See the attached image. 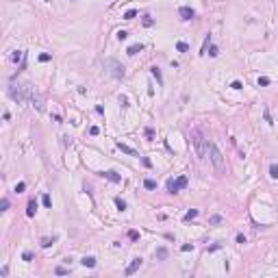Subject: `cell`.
Wrapping results in <instances>:
<instances>
[{
    "instance_id": "cell-44",
    "label": "cell",
    "mask_w": 278,
    "mask_h": 278,
    "mask_svg": "<svg viewBox=\"0 0 278 278\" xmlns=\"http://www.w3.org/2000/svg\"><path fill=\"white\" fill-rule=\"evenodd\" d=\"M219 248H222V243H215V246L209 248V252H215V250H219Z\"/></svg>"
},
{
    "instance_id": "cell-25",
    "label": "cell",
    "mask_w": 278,
    "mask_h": 278,
    "mask_svg": "<svg viewBox=\"0 0 278 278\" xmlns=\"http://www.w3.org/2000/svg\"><path fill=\"white\" fill-rule=\"evenodd\" d=\"M176 50H178V52H187V50H189V46H187L185 41H178V44H176Z\"/></svg>"
},
{
    "instance_id": "cell-9",
    "label": "cell",
    "mask_w": 278,
    "mask_h": 278,
    "mask_svg": "<svg viewBox=\"0 0 278 278\" xmlns=\"http://www.w3.org/2000/svg\"><path fill=\"white\" fill-rule=\"evenodd\" d=\"M35 213H37V200L33 198V200H29V207H26V215H29V217H33Z\"/></svg>"
},
{
    "instance_id": "cell-30",
    "label": "cell",
    "mask_w": 278,
    "mask_h": 278,
    "mask_svg": "<svg viewBox=\"0 0 278 278\" xmlns=\"http://www.w3.org/2000/svg\"><path fill=\"white\" fill-rule=\"evenodd\" d=\"M50 59H52V55H48V52H41V55H39V61H41V63H48Z\"/></svg>"
},
{
    "instance_id": "cell-33",
    "label": "cell",
    "mask_w": 278,
    "mask_h": 278,
    "mask_svg": "<svg viewBox=\"0 0 278 278\" xmlns=\"http://www.w3.org/2000/svg\"><path fill=\"white\" fill-rule=\"evenodd\" d=\"M128 239H131V241H137V239H139V233H137V230H128Z\"/></svg>"
},
{
    "instance_id": "cell-6",
    "label": "cell",
    "mask_w": 278,
    "mask_h": 278,
    "mask_svg": "<svg viewBox=\"0 0 278 278\" xmlns=\"http://www.w3.org/2000/svg\"><path fill=\"white\" fill-rule=\"evenodd\" d=\"M100 176L102 178H107V181H111V183H122V176L115 172V169H107V172H100Z\"/></svg>"
},
{
    "instance_id": "cell-7",
    "label": "cell",
    "mask_w": 278,
    "mask_h": 278,
    "mask_svg": "<svg viewBox=\"0 0 278 278\" xmlns=\"http://www.w3.org/2000/svg\"><path fill=\"white\" fill-rule=\"evenodd\" d=\"M178 15H181L183 20H193V17H196V11H193L191 7H181V9H178Z\"/></svg>"
},
{
    "instance_id": "cell-29",
    "label": "cell",
    "mask_w": 278,
    "mask_h": 278,
    "mask_svg": "<svg viewBox=\"0 0 278 278\" xmlns=\"http://www.w3.org/2000/svg\"><path fill=\"white\" fill-rule=\"evenodd\" d=\"M0 211H9V200H7V198L0 200Z\"/></svg>"
},
{
    "instance_id": "cell-38",
    "label": "cell",
    "mask_w": 278,
    "mask_h": 278,
    "mask_svg": "<svg viewBox=\"0 0 278 278\" xmlns=\"http://www.w3.org/2000/svg\"><path fill=\"white\" fill-rule=\"evenodd\" d=\"M141 163H143L146 167H152V161H150L148 157H141Z\"/></svg>"
},
{
    "instance_id": "cell-39",
    "label": "cell",
    "mask_w": 278,
    "mask_h": 278,
    "mask_svg": "<svg viewBox=\"0 0 278 278\" xmlns=\"http://www.w3.org/2000/svg\"><path fill=\"white\" fill-rule=\"evenodd\" d=\"M120 105H122V107H128V98H126V96H120Z\"/></svg>"
},
{
    "instance_id": "cell-32",
    "label": "cell",
    "mask_w": 278,
    "mask_h": 278,
    "mask_svg": "<svg viewBox=\"0 0 278 278\" xmlns=\"http://www.w3.org/2000/svg\"><path fill=\"white\" fill-rule=\"evenodd\" d=\"M117 39L120 41H126V39H128V31H120L117 33Z\"/></svg>"
},
{
    "instance_id": "cell-28",
    "label": "cell",
    "mask_w": 278,
    "mask_h": 278,
    "mask_svg": "<svg viewBox=\"0 0 278 278\" xmlns=\"http://www.w3.org/2000/svg\"><path fill=\"white\" fill-rule=\"evenodd\" d=\"M26 191V183H17L15 185V193H24Z\"/></svg>"
},
{
    "instance_id": "cell-12",
    "label": "cell",
    "mask_w": 278,
    "mask_h": 278,
    "mask_svg": "<svg viewBox=\"0 0 278 278\" xmlns=\"http://www.w3.org/2000/svg\"><path fill=\"white\" fill-rule=\"evenodd\" d=\"M150 74H152V76L157 78L159 85H163V76H161V70H159V67H150Z\"/></svg>"
},
{
    "instance_id": "cell-23",
    "label": "cell",
    "mask_w": 278,
    "mask_h": 278,
    "mask_svg": "<svg viewBox=\"0 0 278 278\" xmlns=\"http://www.w3.org/2000/svg\"><path fill=\"white\" fill-rule=\"evenodd\" d=\"M135 17H137V11L135 9H128V11L124 13V20H135Z\"/></svg>"
},
{
    "instance_id": "cell-41",
    "label": "cell",
    "mask_w": 278,
    "mask_h": 278,
    "mask_svg": "<svg viewBox=\"0 0 278 278\" xmlns=\"http://www.w3.org/2000/svg\"><path fill=\"white\" fill-rule=\"evenodd\" d=\"M146 137L152 139V137H154V131H152V128H146Z\"/></svg>"
},
{
    "instance_id": "cell-34",
    "label": "cell",
    "mask_w": 278,
    "mask_h": 278,
    "mask_svg": "<svg viewBox=\"0 0 278 278\" xmlns=\"http://www.w3.org/2000/svg\"><path fill=\"white\" fill-rule=\"evenodd\" d=\"M55 274H57V276H65V274H70V272H67L65 267H61V265H59V267L55 269Z\"/></svg>"
},
{
    "instance_id": "cell-8",
    "label": "cell",
    "mask_w": 278,
    "mask_h": 278,
    "mask_svg": "<svg viewBox=\"0 0 278 278\" xmlns=\"http://www.w3.org/2000/svg\"><path fill=\"white\" fill-rule=\"evenodd\" d=\"M117 148L122 150V152H126V154H131V157H139V152H137V150H133L131 146H126V143H122V141H117Z\"/></svg>"
},
{
    "instance_id": "cell-14",
    "label": "cell",
    "mask_w": 278,
    "mask_h": 278,
    "mask_svg": "<svg viewBox=\"0 0 278 278\" xmlns=\"http://www.w3.org/2000/svg\"><path fill=\"white\" fill-rule=\"evenodd\" d=\"M85 267H96V257H83V261H81Z\"/></svg>"
},
{
    "instance_id": "cell-42",
    "label": "cell",
    "mask_w": 278,
    "mask_h": 278,
    "mask_svg": "<svg viewBox=\"0 0 278 278\" xmlns=\"http://www.w3.org/2000/svg\"><path fill=\"white\" fill-rule=\"evenodd\" d=\"M9 274V267L7 265H2V269H0V276H7Z\"/></svg>"
},
{
    "instance_id": "cell-15",
    "label": "cell",
    "mask_w": 278,
    "mask_h": 278,
    "mask_svg": "<svg viewBox=\"0 0 278 278\" xmlns=\"http://www.w3.org/2000/svg\"><path fill=\"white\" fill-rule=\"evenodd\" d=\"M176 185H178V189H185V187L189 185V181H187V176H178V178H176Z\"/></svg>"
},
{
    "instance_id": "cell-13",
    "label": "cell",
    "mask_w": 278,
    "mask_h": 278,
    "mask_svg": "<svg viewBox=\"0 0 278 278\" xmlns=\"http://www.w3.org/2000/svg\"><path fill=\"white\" fill-rule=\"evenodd\" d=\"M196 217H198V209H189V211L183 215V219H185V222H191V219H196Z\"/></svg>"
},
{
    "instance_id": "cell-3",
    "label": "cell",
    "mask_w": 278,
    "mask_h": 278,
    "mask_svg": "<svg viewBox=\"0 0 278 278\" xmlns=\"http://www.w3.org/2000/svg\"><path fill=\"white\" fill-rule=\"evenodd\" d=\"M7 93H9L11 100H15V102H26V100H29V89H26V85H9Z\"/></svg>"
},
{
    "instance_id": "cell-5",
    "label": "cell",
    "mask_w": 278,
    "mask_h": 278,
    "mask_svg": "<svg viewBox=\"0 0 278 278\" xmlns=\"http://www.w3.org/2000/svg\"><path fill=\"white\" fill-rule=\"evenodd\" d=\"M141 263H143V259H141V257H135V259L131 261V265L126 267V272H124V274H126V276H133V274L141 267Z\"/></svg>"
},
{
    "instance_id": "cell-27",
    "label": "cell",
    "mask_w": 278,
    "mask_h": 278,
    "mask_svg": "<svg viewBox=\"0 0 278 278\" xmlns=\"http://www.w3.org/2000/svg\"><path fill=\"white\" fill-rule=\"evenodd\" d=\"M219 55V48L217 46H209V57H217Z\"/></svg>"
},
{
    "instance_id": "cell-22",
    "label": "cell",
    "mask_w": 278,
    "mask_h": 278,
    "mask_svg": "<svg viewBox=\"0 0 278 278\" xmlns=\"http://www.w3.org/2000/svg\"><path fill=\"white\" fill-rule=\"evenodd\" d=\"M209 224H211V226L222 224V215H211V217H209Z\"/></svg>"
},
{
    "instance_id": "cell-4",
    "label": "cell",
    "mask_w": 278,
    "mask_h": 278,
    "mask_svg": "<svg viewBox=\"0 0 278 278\" xmlns=\"http://www.w3.org/2000/svg\"><path fill=\"white\" fill-rule=\"evenodd\" d=\"M105 67H109V72H111L113 78H124V74H126L124 65H122L120 61H115V59H107V61H105Z\"/></svg>"
},
{
    "instance_id": "cell-1",
    "label": "cell",
    "mask_w": 278,
    "mask_h": 278,
    "mask_svg": "<svg viewBox=\"0 0 278 278\" xmlns=\"http://www.w3.org/2000/svg\"><path fill=\"white\" fill-rule=\"evenodd\" d=\"M209 161L213 163L215 172L217 174H224L226 172V161H224V154L219 152V148L215 143H209Z\"/></svg>"
},
{
    "instance_id": "cell-24",
    "label": "cell",
    "mask_w": 278,
    "mask_h": 278,
    "mask_svg": "<svg viewBox=\"0 0 278 278\" xmlns=\"http://www.w3.org/2000/svg\"><path fill=\"white\" fill-rule=\"evenodd\" d=\"M269 176H272V178H278V165L276 163L269 165Z\"/></svg>"
},
{
    "instance_id": "cell-11",
    "label": "cell",
    "mask_w": 278,
    "mask_h": 278,
    "mask_svg": "<svg viewBox=\"0 0 278 278\" xmlns=\"http://www.w3.org/2000/svg\"><path fill=\"white\" fill-rule=\"evenodd\" d=\"M181 189H178V185H176V181L174 178H167V193H178Z\"/></svg>"
},
{
    "instance_id": "cell-10",
    "label": "cell",
    "mask_w": 278,
    "mask_h": 278,
    "mask_svg": "<svg viewBox=\"0 0 278 278\" xmlns=\"http://www.w3.org/2000/svg\"><path fill=\"white\" fill-rule=\"evenodd\" d=\"M143 50V44H133V46H128V50H126V52H128L131 57H135L137 52H141Z\"/></svg>"
},
{
    "instance_id": "cell-16",
    "label": "cell",
    "mask_w": 278,
    "mask_h": 278,
    "mask_svg": "<svg viewBox=\"0 0 278 278\" xmlns=\"http://www.w3.org/2000/svg\"><path fill=\"white\" fill-rule=\"evenodd\" d=\"M11 61H13V63H17V61H24V52H22V50H15V52L11 55Z\"/></svg>"
},
{
    "instance_id": "cell-40",
    "label": "cell",
    "mask_w": 278,
    "mask_h": 278,
    "mask_svg": "<svg viewBox=\"0 0 278 278\" xmlns=\"http://www.w3.org/2000/svg\"><path fill=\"white\" fill-rule=\"evenodd\" d=\"M98 133H100V128H98V126H91V128H89V135H93V137H96Z\"/></svg>"
},
{
    "instance_id": "cell-35",
    "label": "cell",
    "mask_w": 278,
    "mask_h": 278,
    "mask_svg": "<svg viewBox=\"0 0 278 278\" xmlns=\"http://www.w3.org/2000/svg\"><path fill=\"white\" fill-rule=\"evenodd\" d=\"M22 259H24V261H33V252H29V250H26V252L22 254Z\"/></svg>"
},
{
    "instance_id": "cell-31",
    "label": "cell",
    "mask_w": 278,
    "mask_h": 278,
    "mask_svg": "<svg viewBox=\"0 0 278 278\" xmlns=\"http://www.w3.org/2000/svg\"><path fill=\"white\" fill-rule=\"evenodd\" d=\"M269 83H272V81H269L267 76H261V78H259V87H267Z\"/></svg>"
},
{
    "instance_id": "cell-20",
    "label": "cell",
    "mask_w": 278,
    "mask_h": 278,
    "mask_svg": "<svg viewBox=\"0 0 278 278\" xmlns=\"http://www.w3.org/2000/svg\"><path fill=\"white\" fill-rule=\"evenodd\" d=\"M41 204H44L46 209H50V207H52V200H50V196H48V193H44V196H41Z\"/></svg>"
},
{
    "instance_id": "cell-17",
    "label": "cell",
    "mask_w": 278,
    "mask_h": 278,
    "mask_svg": "<svg viewBox=\"0 0 278 278\" xmlns=\"http://www.w3.org/2000/svg\"><path fill=\"white\" fill-rule=\"evenodd\" d=\"M141 24H143V26H146V29H150V26H152V24H154V17H152V15H143V20H141Z\"/></svg>"
},
{
    "instance_id": "cell-2",
    "label": "cell",
    "mask_w": 278,
    "mask_h": 278,
    "mask_svg": "<svg viewBox=\"0 0 278 278\" xmlns=\"http://www.w3.org/2000/svg\"><path fill=\"white\" fill-rule=\"evenodd\" d=\"M191 143L196 146V152L200 159H209V141H204V137L200 135V131L191 133Z\"/></svg>"
},
{
    "instance_id": "cell-19",
    "label": "cell",
    "mask_w": 278,
    "mask_h": 278,
    "mask_svg": "<svg viewBox=\"0 0 278 278\" xmlns=\"http://www.w3.org/2000/svg\"><path fill=\"white\" fill-rule=\"evenodd\" d=\"M55 241H57V237H52V239H50V237H44V239H41V248H50Z\"/></svg>"
},
{
    "instance_id": "cell-26",
    "label": "cell",
    "mask_w": 278,
    "mask_h": 278,
    "mask_svg": "<svg viewBox=\"0 0 278 278\" xmlns=\"http://www.w3.org/2000/svg\"><path fill=\"white\" fill-rule=\"evenodd\" d=\"M115 207H117L120 211H126V202H124L122 198H115Z\"/></svg>"
},
{
    "instance_id": "cell-43",
    "label": "cell",
    "mask_w": 278,
    "mask_h": 278,
    "mask_svg": "<svg viewBox=\"0 0 278 278\" xmlns=\"http://www.w3.org/2000/svg\"><path fill=\"white\" fill-rule=\"evenodd\" d=\"M230 87H233V89H241V87H243V85H241V83H239V81H235V83H233V85H230Z\"/></svg>"
},
{
    "instance_id": "cell-21",
    "label": "cell",
    "mask_w": 278,
    "mask_h": 278,
    "mask_svg": "<svg viewBox=\"0 0 278 278\" xmlns=\"http://www.w3.org/2000/svg\"><path fill=\"white\" fill-rule=\"evenodd\" d=\"M157 257H159L161 261H165V259H167V248H163V246H161V248L157 250Z\"/></svg>"
},
{
    "instance_id": "cell-36",
    "label": "cell",
    "mask_w": 278,
    "mask_h": 278,
    "mask_svg": "<svg viewBox=\"0 0 278 278\" xmlns=\"http://www.w3.org/2000/svg\"><path fill=\"white\" fill-rule=\"evenodd\" d=\"M235 241H237L239 246H243V243H246L248 239H246V235H237V239H235Z\"/></svg>"
},
{
    "instance_id": "cell-18",
    "label": "cell",
    "mask_w": 278,
    "mask_h": 278,
    "mask_svg": "<svg viewBox=\"0 0 278 278\" xmlns=\"http://www.w3.org/2000/svg\"><path fill=\"white\" fill-rule=\"evenodd\" d=\"M143 187H146V189H157V181H154V178H146V181H143Z\"/></svg>"
},
{
    "instance_id": "cell-37",
    "label": "cell",
    "mask_w": 278,
    "mask_h": 278,
    "mask_svg": "<svg viewBox=\"0 0 278 278\" xmlns=\"http://www.w3.org/2000/svg\"><path fill=\"white\" fill-rule=\"evenodd\" d=\"M181 250L183 252H191L193 250V243H185V246H181Z\"/></svg>"
}]
</instances>
